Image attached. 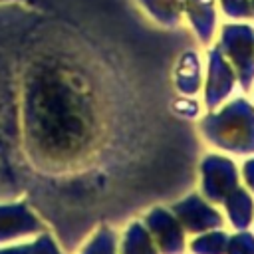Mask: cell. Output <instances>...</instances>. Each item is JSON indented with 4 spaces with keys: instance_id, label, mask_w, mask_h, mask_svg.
Instances as JSON below:
<instances>
[{
    "instance_id": "obj_17",
    "label": "cell",
    "mask_w": 254,
    "mask_h": 254,
    "mask_svg": "<svg viewBox=\"0 0 254 254\" xmlns=\"http://www.w3.org/2000/svg\"><path fill=\"white\" fill-rule=\"evenodd\" d=\"M177 109H185L183 113H187V115H196V103L194 101H179Z\"/></svg>"
},
{
    "instance_id": "obj_18",
    "label": "cell",
    "mask_w": 254,
    "mask_h": 254,
    "mask_svg": "<svg viewBox=\"0 0 254 254\" xmlns=\"http://www.w3.org/2000/svg\"><path fill=\"white\" fill-rule=\"evenodd\" d=\"M250 4H252V12H254V0H252V2H250Z\"/></svg>"
},
{
    "instance_id": "obj_9",
    "label": "cell",
    "mask_w": 254,
    "mask_h": 254,
    "mask_svg": "<svg viewBox=\"0 0 254 254\" xmlns=\"http://www.w3.org/2000/svg\"><path fill=\"white\" fill-rule=\"evenodd\" d=\"M200 85V69H198V58L194 52L183 54L179 67H177V87L183 93H194Z\"/></svg>"
},
{
    "instance_id": "obj_5",
    "label": "cell",
    "mask_w": 254,
    "mask_h": 254,
    "mask_svg": "<svg viewBox=\"0 0 254 254\" xmlns=\"http://www.w3.org/2000/svg\"><path fill=\"white\" fill-rule=\"evenodd\" d=\"M173 214L181 222V226H185L190 232H204L208 228H216L222 224L220 212L196 194H190L183 202H177L173 206Z\"/></svg>"
},
{
    "instance_id": "obj_8",
    "label": "cell",
    "mask_w": 254,
    "mask_h": 254,
    "mask_svg": "<svg viewBox=\"0 0 254 254\" xmlns=\"http://www.w3.org/2000/svg\"><path fill=\"white\" fill-rule=\"evenodd\" d=\"M222 202H224L226 212H228V216H230V220H232V224L236 228H246L252 222V218H254V204H252L250 194L244 189L236 187L234 190L228 192V196Z\"/></svg>"
},
{
    "instance_id": "obj_13",
    "label": "cell",
    "mask_w": 254,
    "mask_h": 254,
    "mask_svg": "<svg viewBox=\"0 0 254 254\" xmlns=\"http://www.w3.org/2000/svg\"><path fill=\"white\" fill-rule=\"evenodd\" d=\"M226 254H254V236L248 232L228 236Z\"/></svg>"
},
{
    "instance_id": "obj_7",
    "label": "cell",
    "mask_w": 254,
    "mask_h": 254,
    "mask_svg": "<svg viewBox=\"0 0 254 254\" xmlns=\"http://www.w3.org/2000/svg\"><path fill=\"white\" fill-rule=\"evenodd\" d=\"M189 20L200 38V42H208L214 32V8L212 0H187Z\"/></svg>"
},
{
    "instance_id": "obj_4",
    "label": "cell",
    "mask_w": 254,
    "mask_h": 254,
    "mask_svg": "<svg viewBox=\"0 0 254 254\" xmlns=\"http://www.w3.org/2000/svg\"><path fill=\"white\" fill-rule=\"evenodd\" d=\"M147 228L157 242V250L163 254H181L185 250V234L181 222L165 208H155L147 216Z\"/></svg>"
},
{
    "instance_id": "obj_1",
    "label": "cell",
    "mask_w": 254,
    "mask_h": 254,
    "mask_svg": "<svg viewBox=\"0 0 254 254\" xmlns=\"http://www.w3.org/2000/svg\"><path fill=\"white\" fill-rule=\"evenodd\" d=\"M200 129L214 145L234 151H254V107L246 99H236L218 113L202 119Z\"/></svg>"
},
{
    "instance_id": "obj_6",
    "label": "cell",
    "mask_w": 254,
    "mask_h": 254,
    "mask_svg": "<svg viewBox=\"0 0 254 254\" xmlns=\"http://www.w3.org/2000/svg\"><path fill=\"white\" fill-rule=\"evenodd\" d=\"M234 85V73L230 65L224 62L222 52L218 48L210 50L208 54V79H206V105L212 109L216 107L232 89Z\"/></svg>"
},
{
    "instance_id": "obj_10",
    "label": "cell",
    "mask_w": 254,
    "mask_h": 254,
    "mask_svg": "<svg viewBox=\"0 0 254 254\" xmlns=\"http://www.w3.org/2000/svg\"><path fill=\"white\" fill-rule=\"evenodd\" d=\"M149 230L141 222H133L123 240V254H157Z\"/></svg>"
},
{
    "instance_id": "obj_2",
    "label": "cell",
    "mask_w": 254,
    "mask_h": 254,
    "mask_svg": "<svg viewBox=\"0 0 254 254\" xmlns=\"http://www.w3.org/2000/svg\"><path fill=\"white\" fill-rule=\"evenodd\" d=\"M218 50L230 58L242 89H250L254 81V30L240 24L224 26Z\"/></svg>"
},
{
    "instance_id": "obj_14",
    "label": "cell",
    "mask_w": 254,
    "mask_h": 254,
    "mask_svg": "<svg viewBox=\"0 0 254 254\" xmlns=\"http://www.w3.org/2000/svg\"><path fill=\"white\" fill-rule=\"evenodd\" d=\"M113 232H109L107 228H103L95 238L93 242L87 246L85 254H113Z\"/></svg>"
},
{
    "instance_id": "obj_15",
    "label": "cell",
    "mask_w": 254,
    "mask_h": 254,
    "mask_svg": "<svg viewBox=\"0 0 254 254\" xmlns=\"http://www.w3.org/2000/svg\"><path fill=\"white\" fill-rule=\"evenodd\" d=\"M222 10L232 18H250L254 16L250 0H220Z\"/></svg>"
},
{
    "instance_id": "obj_16",
    "label": "cell",
    "mask_w": 254,
    "mask_h": 254,
    "mask_svg": "<svg viewBox=\"0 0 254 254\" xmlns=\"http://www.w3.org/2000/svg\"><path fill=\"white\" fill-rule=\"evenodd\" d=\"M242 173H244V179H246V185L254 190V159H250V161H246L244 163V169H242Z\"/></svg>"
},
{
    "instance_id": "obj_3",
    "label": "cell",
    "mask_w": 254,
    "mask_h": 254,
    "mask_svg": "<svg viewBox=\"0 0 254 254\" xmlns=\"http://www.w3.org/2000/svg\"><path fill=\"white\" fill-rule=\"evenodd\" d=\"M202 192L212 202H222L230 190L238 187L236 167L230 159L206 155L202 161Z\"/></svg>"
},
{
    "instance_id": "obj_11",
    "label": "cell",
    "mask_w": 254,
    "mask_h": 254,
    "mask_svg": "<svg viewBox=\"0 0 254 254\" xmlns=\"http://www.w3.org/2000/svg\"><path fill=\"white\" fill-rule=\"evenodd\" d=\"M141 4L165 26L179 24L181 12L185 8V0H141Z\"/></svg>"
},
{
    "instance_id": "obj_12",
    "label": "cell",
    "mask_w": 254,
    "mask_h": 254,
    "mask_svg": "<svg viewBox=\"0 0 254 254\" xmlns=\"http://www.w3.org/2000/svg\"><path fill=\"white\" fill-rule=\"evenodd\" d=\"M228 236L224 232H208L190 242V250L194 254H226Z\"/></svg>"
}]
</instances>
